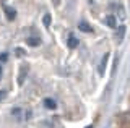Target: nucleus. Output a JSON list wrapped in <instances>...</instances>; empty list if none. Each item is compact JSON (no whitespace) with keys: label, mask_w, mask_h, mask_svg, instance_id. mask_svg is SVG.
Segmentation results:
<instances>
[{"label":"nucleus","mask_w":130,"mask_h":128,"mask_svg":"<svg viewBox=\"0 0 130 128\" xmlns=\"http://www.w3.org/2000/svg\"><path fill=\"white\" fill-rule=\"evenodd\" d=\"M44 105H46L47 109L54 110L55 107H57V104H55V101H54V99H51V97H46V99H44Z\"/></svg>","instance_id":"7"},{"label":"nucleus","mask_w":130,"mask_h":128,"mask_svg":"<svg viewBox=\"0 0 130 128\" xmlns=\"http://www.w3.org/2000/svg\"><path fill=\"white\" fill-rule=\"evenodd\" d=\"M106 25L109 28H117V18L114 16V15H107V16H106Z\"/></svg>","instance_id":"3"},{"label":"nucleus","mask_w":130,"mask_h":128,"mask_svg":"<svg viewBox=\"0 0 130 128\" xmlns=\"http://www.w3.org/2000/svg\"><path fill=\"white\" fill-rule=\"evenodd\" d=\"M5 15H7L8 19H11V21H13V19L16 18V10L13 8V7H5Z\"/></svg>","instance_id":"4"},{"label":"nucleus","mask_w":130,"mask_h":128,"mask_svg":"<svg viewBox=\"0 0 130 128\" xmlns=\"http://www.w3.org/2000/svg\"><path fill=\"white\" fill-rule=\"evenodd\" d=\"M107 58H109V54H106L103 60H101V63H99V68H98V71H99V75H104L106 73V67H107Z\"/></svg>","instance_id":"1"},{"label":"nucleus","mask_w":130,"mask_h":128,"mask_svg":"<svg viewBox=\"0 0 130 128\" xmlns=\"http://www.w3.org/2000/svg\"><path fill=\"white\" fill-rule=\"evenodd\" d=\"M42 23H44V26H51V23H52V18H51V15H44V18H42Z\"/></svg>","instance_id":"10"},{"label":"nucleus","mask_w":130,"mask_h":128,"mask_svg":"<svg viewBox=\"0 0 130 128\" xmlns=\"http://www.w3.org/2000/svg\"><path fill=\"white\" fill-rule=\"evenodd\" d=\"M52 2H54V3H55V5H57V3H59V0H52Z\"/></svg>","instance_id":"12"},{"label":"nucleus","mask_w":130,"mask_h":128,"mask_svg":"<svg viewBox=\"0 0 130 128\" xmlns=\"http://www.w3.org/2000/svg\"><path fill=\"white\" fill-rule=\"evenodd\" d=\"M85 128H93V125H88V126H85Z\"/></svg>","instance_id":"13"},{"label":"nucleus","mask_w":130,"mask_h":128,"mask_svg":"<svg viewBox=\"0 0 130 128\" xmlns=\"http://www.w3.org/2000/svg\"><path fill=\"white\" fill-rule=\"evenodd\" d=\"M78 29H80V31H83V33H93L91 25H88L86 21H80V23H78Z\"/></svg>","instance_id":"2"},{"label":"nucleus","mask_w":130,"mask_h":128,"mask_svg":"<svg viewBox=\"0 0 130 128\" xmlns=\"http://www.w3.org/2000/svg\"><path fill=\"white\" fill-rule=\"evenodd\" d=\"M5 96H7V93H5L3 89H0V102H2L3 99H5Z\"/></svg>","instance_id":"11"},{"label":"nucleus","mask_w":130,"mask_h":128,"mask_svg":"<svg viewBox=\"0 0 130 128\" xmlns=\"http://www.w3.org/2000/svg\"><path fill=\"white\" fill-rule=\"evenodd\" d=\"M24 78H26V67H24V70L21 68V73H20V76H18V84H23Z\"/></svg>","instance_id":"9"},{"label":"nucleus","mask_w":130,"mask_h":128,"mask_svg":"<svg viewBox=\"0 0 130 128\" xmlns=\"http://www.w3.org/2000/svg\"><path fill=\"white\" fill-rule=\"evenodd\" d=\"M26 42H28V46H31V47H36V46H39L41 44V37H38V36H32V37H28L26 39Z\"/></svg>","instance_id":"6"},{"label":"nucleus","mask_w":130,"mask_h":128,"mask_svg":"<svg viewBox=\"0 0 130 128\" xmlns=\"http://www.w3.org/2000/svg\"><path fill=\"white\" fill-rule=\"evenodd\" d=\"M124 33H125V26H119V29H117V42H120L124 39Z\"/></svg>","instance_id":"8"},{"label":"nucleus","mask_w":130,"mask_h":128,"mask_svg":"<svg viewBox=\"0 0 130 128\" xmlns=\"http://www.w3.org/2000/svg\"><path fill=\"white\" fill-rule=\"evenodd\" d=\"M0 73H2V67H0Z\"/></svg>","instance_id":"14"},{"label":"nucleus","mask_w":130,"mask_h":128,"mask_svg":"<svg viewBox=\"0 0 130 128\" xmlns=\"http://www.w3.org/2000/svg\"><path fill=\"white\" fill-rule=\"evenodd\" d=\"M67 46L70 47V49H75V47L78 46V39H76L73 34H70V36H68V39H67Z\"/></svg>","instance_id":"5"}]
</instances>
